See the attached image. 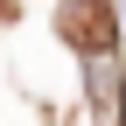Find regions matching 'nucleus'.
<instances>
[{
    "mask_svg": "<svg viewBox=\"0 0 126 126\" xmlns=\"http://www.w3.org/2000/svg\"><path fill=\"white\" fill-rule=\"evenodd\" d=\"M56 35L84 56H112L119 49V14H112V0H70L56 14Z\"/></svg>",
    "mask_w": 126,
    "mask_h": 126,
    "instance_id": "1",
    "label": "nucleus"
},
{
    "mask_svg": "<svg viewBox=\"0 0 126 126\" xmlns=\"http://www.w3.org/2000/svg\"><path fill=\"white\" fill-rule=\"evenodd\" d=\"M0 14H14V0H0Z\"/></svg>",
    "mask_w": 126,
    "mask_h": 126,
    "instance_id": "2",
    "label": "nucleus"
}]
</instances>
